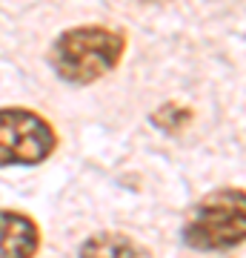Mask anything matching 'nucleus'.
<instances>
[{"label":"nucleus","mask_w":246,"mask_h":258,"mask_svg":"<svg viewBox=\"0 0 246 258\" xmlns=\"http://www.w3.org/2000/svg\"><path fill=\"white\" fill-rule=\"evenodd\" d=\"M126 52L123 32L106 26H74L55 37L49 63L60 81L72 86H89L109 75Z\"/></svg>","instance_id":"1"},{"label":"nucleus","mask_w":246,"mask_h":258,"mask_svg":"<svg viewBox=\"0 0 246 258\" xmlns=\"http://www.w3.org/2000/svg\"><path fill=\"white\" fill-rule=\"evenodd\" d=\"M183 244L201 252L232 249L246 235V195L243 189H215L192 207L183 224Z\"/></svg>","instance_id":"2"},{"label":"nucleus","mask_w":246,"mask_h":258,"mask_svg":"<svg viewBox=\"0 0 246 258\" xmlns=\"http://www.w3.org/2000/svg\"><path fill=\"white\" fill-rule=\"evenodd\" d=\"M55 126L32 109H0V166H37L55 152Z\"/></svg>","instance_id":"3"},{"label":"nucleus","mask_w":246,"mask_h":258,"mask_svg":"<svg viewBox=\"0 0 246 258\" xmlns=\"http://www.w3.org/2000/svg\"><path fill=\"white\" fill-rule=\"evenodd\" d=\"M37 247V224L18 210H0V258H35Z\"/></svg>","instance_id":"4"},{"label":"nucleus","mask_w":246,"mask_h":258,"mask_svg":"<svg viewBox=\"0 0 246 258\" xmlns=\"http://www.w3.org/2000/svg\"><path fill=\"white\" fill-rule=\"evenodd\" d=\"M77 258H152V252L123 232H98L80 244Z\"/></svg>","instance_id":"5"},{"label":"nucleus","mask_w":246,"mask_h":258,"mask_svg":"<svg viewBox=\"0 0 246 258\" xmlns=\"http://www.w3.org/2000/svg\"><path fill=\"white\" fill-rule=\"evenodd\" d=\"M192 120V112L186 106H178V103H163L160 109L152 115V123L163 132H181L186 123Z\"/></svg>","instance_id":"6"},{"label":"nucleus","mask_w":246,"mask_h":258,"mask_svg":"<svg viewBox=\"0 0 246 258\" xmlns=\"http://www.w3.org/2000/svg\"><path fill=\"white\" fill-rule=\"evenodd\" d=\"M137 3H166V0H137Z\"/></svg>","instance_id":"7"}]
</instances>
